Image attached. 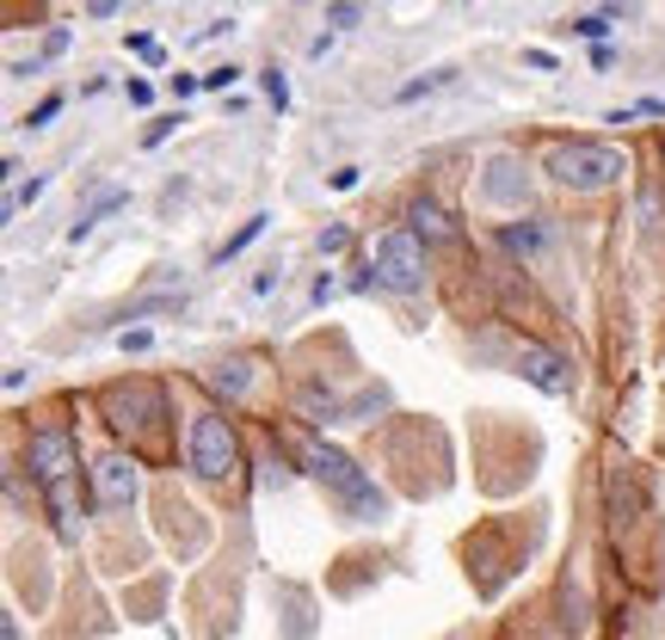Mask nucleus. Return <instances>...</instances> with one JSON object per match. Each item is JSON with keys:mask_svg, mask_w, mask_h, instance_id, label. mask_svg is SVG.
Returning <instances> with one entry per match:
<instances>
[{"mask_svg": "<svg viewBox=\"0 0 665 640\" xmlns=\"http://www.w3.org/2000/svg\"><path fill=\"white\" fill-rule=\"evenodd\" d=\"M31 474H38L50 511H56V536H62V542H80V499H75L80 462H75V437L56 432V425L31 432Z\"/></svg>", "mask_w": 665, "mask_h": 640, "instance_id": "f257e3e1", "label": "nucleus"}, {"mask_svg": "<svg viewBox=\"0 0 665 640\" xmlns=\"http://www.w3.org/2000/svg\"><path fill=\"white\" fill-rule=\"evenodd\" d=\"M303 469L315 474L327 492H333V505H340L351 524H376L382 511H388L382 487H376V481H370V474H363L345 450H333V444H303Z\"/></svg>", "mask_w": 665, "mask_h": 640, "instance_id": "f03ea898", "label": "nucleus"}, {"mask_svg": "<svg viewBox=\"0 0 665 640\" xmlns=\"http://www.w3.org/2000/svg\"><path fill=\"white\" fill-rule=\"evenodd\" d=\"M542 172H549L554 185L567 191H604L616 185L628 172V161L616 149H604V142H554L549 161H542Z\"/></svg>", "mask_w": 665, "mask_h": 640, "instance_id": "7ed1b4c3", "label": "nucleus"}, {"mask_svg": "<svg viewBox=\"0 0 665 640\" xmlns=\"http://www.w3.org/2000/svg\"><path fill=\"white\" fill-rule=\"evenodd\" d=\"M186 462L197 481H229L241 469V437L222 413H197L191 419V437H186Z\"/></svg>", "mask_w": 665, "mask_h": 640, "instance_id": "20e7f679", "label": "nucleus"}, {"mask_svg": "<svg viewBox=\"0 0 665 640\" xmlns=\"http://www.w3.org/2000/svg\"><path fill=\"white\" fill-rule=\"evenodd\" d=\"M370 271H376L382 290L413 296L419 283H425V241H419L413 228H388V234L370 246Z\"/></svg>", "mask_w": 665, "mask_h": 640, "instance_id": "39448f33", "label": "nucleus"}, {"mask_svg": "<svg viewBox=\"0 0 665 640\" xmlns=\"http://www.w3.org/2000/svg\"><path fill=\"white\" fill-rule=\"evenodd\" d=\"M136 492H142V474H136V456H99L93 462V499L99 505H136Z\"/></svg>", "mask_w": 665, "mask_h": 640, "instance_id": "423d86ee", "label": "nucleus"}, {"mask_svg": "<svg viewBox=\"0 0 665 640\" xmlns=\"http://www.w3.org/2000/svg\"><path fill=\"white\" fill-rule=\"evenodd\" d=\"M105 413H112L117 432H142V425H154V419L167 413V400H161V388H149V382H130V388H112L105 395Z\"/></svg>", "mask_w": 665, "mask_h": 640, "instance_id": "0eeeda50", "label": "nucleus"}, {"mask_svg": "<svg viewBox=\"0 0 665 640\" xmlns=\"http://www.w3.org/2000/svg\"><path fill=\"white\" fill-rule=\"evenodd\" d=\"M517 376L542 388V395H573V363L561 351H542V345H524L517 351Z\"/></svg>", "mask_w": 665, "mask_h": 640, "instance_id": "6e6552de", "label": "nucleus"}, {"mask_svg": "<svg viewBox=\"0 0 665 640\" xmlns=\"http://www.w3.org/2000/svg\"><path fill=\"white\" fill-rule=\"evenodd\" d=\"M481 197H487V204H506V209L524 204V197H530V172H524V161L494 154V161H487V179H481Z\"/></svg>", "mask_w": 665, "mask_h": 640, "instance_id": "1a4fd4ad", "label": "nucleus"}, {"mask_svg": "<svg viewBox=\"0 0 665 640\" xmlns=\"http://www.w3.org/2000/svg\"><path fill=\"white\" fill-rule=\"evenodd\" d=\"M124 204H130V191H124V185H99L93 197H87V209H80L75 222H68V246H80L99 222H105V216H117Z\"/></svg>", "mask_w": 665, "mask_h": 640, "instance_id": "9d476101", "label": "nucleus"}, {"mask_svg": "<svg viewBox=\"0 0 665 640\" xmlns=\"http://www.w3.org/2000/svg\"><path fill=\"white\" fill-rule=\"evenodd\" d=\"M407 228H413L419 241H457L462 228L450 222V209L432 204V197H413V209H407Z\"/></svg>", "mask_w": 665, "mask_h": 640, "instance_id": "9b49d317", "label": "nucleus"}, {"mask_svg": "<svg viewBox=\"0 0 665 640\" xmlns=\"http://www.w3.org/2000/svg\"><path fill=\"white\" fill-rule=\"evenodd\" d=\"M499 241L512 246L517 259H536L542 246H549V216H530V222H506V234Z\"/></svg>", "mask_w": 665, "mask_h": 640, "instance_id": "f8f14e48", "label": "nucleus"}, {"mask_svg": "<svg viewBox=\"0 0 665 640\" xmlns=\"http://www.w3.org/2000/svg\"><path fill=\"white\" fill-rule=\"evenodd\" d=\"M209 388H216V395H229V400H241V395L253 388V358L216 363V370H209Z\"/></svg>", "mask_w": 665, "mask_h": 640, "instance_id": "ddd939ff", "label": "nucleus"}, {"mask_svg": "<svg viewBox=\"0 0 665 640\" xmlns=\"http://www.w3.org/2000/svg\"><path fill=\"white\" fill-rule=\"evenodd\" d=\"M610 511H616V524L641 511V481H635V469H616V474H610Z\"/></svg>", "mask_w": 665, "mask_h": 640, "instance_id": "4468645a", "label": "nucleus"}, {"mask_svg": "<svg viewBox=\"0 0 665 640\" xmlns=\"http://www.w3.org/2000/svg\"><path fill=\"white\" fill-rule=\"evenodd\" d=\"M266 222H271V216H247V222H241V228H234V234H229V241L216 246V265H229L234 253H247V246L259 241V234H266Z\"/></svg>", "mask_w": 665, "mask_h": 640, "instance_id": "2eb2a0df", "label": "nucleus"}, {"mask_svg": "<svg viewBox=\"0 0 665 640\" xmlns=\"http://www.w3.org/2000/svg\"><path fill=\"white\" fill-rule=\"evenodd\" d=\"M450 80H457V68H432V75L407 80V87H400V93H395V105H413V99H425V93H444Z\"/></svg>", "mask_w": 665, "mask_h": 640, "instance_id": "dca6fc26", "label": "nucleus"}, {"mask_svg": "<svg viewBox=\"0 0 665 640\" xmlns=\"http://www.w3.org/2000/svg\"><path fill=\"white\" fill-rule=\"evenodd\" d=\"M303 413L315 419V425H333V419H345V407L327 388H303Z\"/></svg>", "mask_w": 665, "mask_h": 640, "instance_id": "f3484780", "label": "nucleus"}, {"mask_svg": "<svg viewBox=\"0 0 665 640\" xmlns=\"http://www.w3.org/2000/svg\"><path fill=\"white\" fill-rule=\"evenodd\" d=\"M358 20H363V0H327V25L333 31H351Z\"/></svg>", "mask_w": 665, "mask_h": 640, "instance_id": "a211bd4d", "label": "nucleus"}, {"mask_svg": "<svg viewBox=\"0 0 665 640\" xmlns=\"http://www.w3.org/2000/svg\"><path fill=\"white\" fill-rule=\"evenodd\" d=\"M259 87H266V99L278 105V112L290 105V80H284V68H266V75H259Z\"/></svg>", "mask_w": 665, "mask_h": 640, "instance_id": "6ab92c4d", "label": "nucleus"}, {"mask_svg": "<svg viewBox=\"0 0 665 640\" xmlns=\"http://www.w3.org/2000/svg\"><path fill=\"white\" fill-rule=\"evenodd\" d=\"M56 112H62V93H50V99H38V112L25 117V130H50V124H56Z\"/></svg>", "mask_w": 665, "mask_h": 640, "instance_id": "aec40b11", "label": "nucleus"}, {"mask_svg": "<svg viewBox=\"0 0 665 640\" xmlns=\"http://www.w3.org/2000/svg\"><path fill=\"white\" fill-rule=\"evenodd\" d=\"M234 80H241V68H234V62H222V68H209V75H204V93H229Z\"/></svg>", "mask_w": 665, "mask_h": 640, "instance_id": "412c9836", "label": "nucleus"}, {"mask_svg": "<svg viewBox=\"0 0 665 640\" xmlns=\"http://www.w3.org/2000/svg\"><path fill=\"white\" fill-rule=\"evenodd\" d=\"M179 124H186V117H179V112H172V117H154V124H149V136H142V142H149V149H161V142H167V136L179 130Z\"/></svg>", "mask_w": 665, "mask_h": 640, "instance_id": "4be33fe9", "label": "nucleus"}, {"mask_svg": "<svg viewBox=\"0 0 665 640\" xmlns=\"http://www.w3.org/2000/svg\"><path fill=\"white\" fill-rule=\"evenodd\" d=\"M345 246H351V234H345L340 222H333V228H321V253H345Z\"/></svg>", "mask_w": 665, "mask_h": 640, "instance_id": "5701e85b", "label": "nucleus"}, {"mask_svg": "<svg viewBox=\"0 0 665 640\" xmlns=\"http://www.w3.org/2000/svg\"><path fill=\"white\" fill-rule=\"evenodd\" d=\"M117 345H124V351H149L154 333H149V327H136V333H117Z\"/></svg>", "mask_w": 665, "mask_h": 640, "instance_id": "b1692460", "label": "nucleus"}, {"mask_svg": "<svg viewBox=\"0 0 665 640\" xmlns=\"http://www.w3.org/2000/svg\"><path fill=\"white\" fill-rule=\"evenodd\" d=\"M573 31H579V38H591V43H604V31H610V25L598 20V13H591V20H573Z\"/></svg>", "mask_w": 665, "mask_h": 640, "instance_id": "393cba45", "label": "nucleus"}, {"mask_svg": "<svg viewBox=\"0 0 665 640\" xmlns=\"http://www.w3.org/2000/svg\"><path fill=\"white\" fill-rule=\"evenodd\" d=\"M308 296H315V302L340 296V278H333V271H321V278H315V290H308Z\"/></svg>", "mask_w": 665, "mask_h": 640, "instance_id": "a878e982", "label": "nucleus"}, {"mask_svg": "<svg viewBox=\"0 0 665 640\" xmlns=\"http://www.w3.org/2000/svg\"><path fill=\"white\" fill-rule=\"evenodd\" d=\"M259 487H290V469H284V462H266V474H259Z\"/></svg>", "mask_w": 665, "mask_h": 640, "instance_id": "bb28decb", "label": "nucleus"}, {"mask_svg": "<svg viewBox=\"0 0 665 640\" xmlns=\"http://www.w3.org/2000/svg\"><path fill=\"white\" fill-rule=\"evenodd\" d=\"M524 68H536V75H549V68H554V56H549V50H524Z\"/></svg>", "mask_w": 665, "mask_h": 640, "instance_id": "cd10ccee", "label": "nucleus"}, {"mask_svg": "<svg viewBox=\"0 0 665 640\" xmlns=\"http://www.w3.org/2000/svg\"><path fill=\"white\" fill-rule=\"evenodd\" d=\"M197 87H204V75H172V93H179V99H191Z\"/></svg>", "mask_w": 665, "mask_h": 640, "instance_id": "c85d7f7f", "label": "nucleus"}, {"mask_svg": "<svg viewBox=\"0 0 665 640\" xmlns=\"http://www.w3.org/2000/svg\"><path fill=\"white\" fill-rule=\"evenodd\" d=\"M117 7H124V0H87V13H93V20H112Z\"/></svg>", "mask_w": 665, "mask_h": 640, "instance_id": "c756f323", "label": "nucleus"}]
</instances>
